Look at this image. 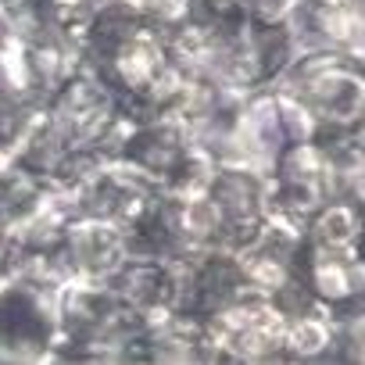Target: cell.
Returning a JSON list of instances; mask_svg holds the SVG:
<instances>
[{
    "label": "cell",
    "mask_w": 365,
    "mask_h": 365,
    "mask_svg": "<svg viewBox=\"0 0 365 365\" xmlns=\"http://www.w3.org/2000/svg\"><path fill=\"white\" fill-rule=\"evenodd\" d=\"M68 272L54 262L22 265L8 283H0V361L36 365L61 344L58 297Z\"/></svg>",
    "instance_id": "6da1fadb"
},
{
    "label": "cell",
    "mask_w": 365,
    "mask_h": 365,
    "mask_svg": "<svg viewBox=\"0 0 365 365\" xmlns=\"http://www.w3.org/2000/svg\"><path fill=\"white\" fill-rule=\"evenodd\" d=\"M272 90L301 104L315 129H351L365 111V65L351 54H297Z\"/></svg>",
    "instance_id": "7a4b0ae2"
},
{
    "label": "cell",
    "mask_w": 365,
    "mask_h": 365,
    "mask_svg": "<svg viewBox=\"0 0 365 365\" xmlns=\"http://www.w3.org/2000/svg\"><path fill=\"white\" fill-rule=\"evenodd\" d=\"M315 122L312 115L283 97L272 86L251 90L244 97V115H240V133H237V161H247L262 172L276 165L279 154H287L297 143H312Z\"/></svg>",
    "instance_id": "3957f363"
},
{
    "label": "cell",
    "mask_w": 365,
    "mask_h": 365,
    "mask_svg": "<svg viewBox=\"0 0 365 365\" xmlns=\"http://www.w3.org/2000/svg\"><path fill=\"white\" fill-rule=\"evenodd\" d=\"M143 319H136L122 297L108 283L72 279L58 297V329L65 347L108 354L118 340H125Z\"/></svg>",
    "instance_id": "277c9868"
},
{
    "label": "cell",
    "mask_w": 365,
    "mask_h": 365,
    "mask_svg": "<svg viewBox=\"0 0 365 365\" xmlns=\"http://www.w3.org/2000/svg\"><path fill=\"white\" fill-rule=\"evenodd\" d=\"M255 294L244 258L230 247H205L179 262V315L212 322L233 301Z\"/></svg>",
    "instance_id": "5b68a950"
},
{
    "label": "cell",
    "mask_w": 365,
    "mask_h": 365,
    "mask_svg": "<svg viewBox=\"0 0 365 365\" xmlns=\"http://www.w3.org/2000/svg\"><path fill=\"white\" fill-rule=\"evenodd\" d=\"M194 150L197 147H194L187 125L172 115H161V118H150V122L122 125L115 143H111V161L140 172L158 190H165L168 179L182 168V161Z\"/></svg>",
    "instance_id": "8992f818"
},
{
    "label": "cell",
    "mask_w": 365,
    "mask_h": 365,
    "mask_svg": "<svg viewBox=\"0 0 365 365\" xmlns=\"http://www.w3.org/2000/svg\"><path fill=\"white\" fill-rule=\"evenodd\" d=\"M208 329H212L219 361L287 358L283 354V319L262 294H247L233 301L208 322Z\"/></svg>",
    "instance_id": "52a82bcc"
},
{
    "label": "cell",
    "mask_w": 365,
    "mask_h": 365,
    "mask_svg": "<svg viewBox=\"0 0 365 365\" xmlns=\"http://www.w3.org/2000/svg\"><path fill=\"white\" fill-rule=\"evenodd\" d=\"M205 194L226 226L230 251H240L251 240V233L262 226V219L269 215V175L247 161L215 165Z\"/></svg>",
    "instance_id": "ba28073f"
},
{
    "label": "cell",
    "mask_w": 365,
    "mask_h": 365,
    "mask_svg": "<svg viewBox=\"0 0 365 365\" xmlns=\"http://www.w3.org/2000/svg\"><path fill=\"white\" fill-rule=\"evenodd\" d=\"M158 194L161 190L140 172L118 161H104L86 182H79L72 194H65V201L76 219H97V222H111L125 230Z\"/></svg>",
    "instance_id": "9c48e42d"
},
{
    "label": "cell",
    "mask_w": 365,
    "mask_h": 365,
    "mask_svg": "<svg viewBox=\"0 0 365 365\" xmlns=\"http://www.w3.org/2000/svg\"><path fill=\"white\" fill-rule=\"evenodd\" d=\"M269 175V215H279L304 230V222L326 205V165L315 143H297L276 158Z\"/></svg>",
    "instance_id": "30bf717a"
},
{
    "label": "cell",
    "mask_w": 365,
    "mask_h": 365,
    "mask_svg": "<svg viewBox=\"0 0 365 365\" xmlns=\"http://www.w3.org/2000/svg\"><path fill=\"white\" fill-rule=\"evenodd\" d=\"M125 262H129L125 230H118L111 222L72 215V222L65 230V244H61V269L68 272V279L108 283Z\"/></svg>",
    "instance_id": "8fae6325"
},
{
    "label": "cell",
    "mask_w": 365,
    "mask_h": 365,
    "mask_svg": "<svg viewBox=\"0 0 365 365\" xmlns=\"http://www.w3.org/2000/svg\"><path fill=\"white\" fill-rule=\"evenodd\" d=\"M129 258H154V262H187L194 255V244L182 222V201L172 194H158L129 226H125Z\"/></svg>",
    "instance_id": "7c38bea8"
},
{
    "label": "cell",
    "mask_w": 365,
    "mask_h": 365,
    "mask_svg": "<svg viewBox=\"0 0 365 365\" xmlns=\"http://www.w3.org/2000/svg\"><path fill=\"white\" fill-rule=\"evenodd\" d=\"M108 287L122 297V304L143 319H165L179 308V265L172 262H154V258H129Z\"/></svg>",
    "instance_id": "4fadbf2b"
},
{
    "label": "cell",
    "mask_w": 365,
    "mask_h": 365,
    "mask_svg": "<svg viewBox=\"0 0 365 365\" xmlns=\"http://www.w3.org/2000/svg\"><path fill=\"white\" fill-rule=\"evenodd\" d=\"M143 347L150 365H219L208 322L179 312L143 322Z\"/></svg>",
    "instance_id": "5bb4252c"
},
{
    "label": "cell",
    "mask_w": 365,
    "mask_h": 365,
    "mask_svg": "<svg viewBox=\"0 0 365 365\" xmlns=\"http://www.w3.org/2000/svg\"><path fill=\"white\" fill-rule=\"evenodd\" d=\"M301 276L312 290V297L326 312H344L365 301V258H326L308 255L301 265Z\"/></svg>",
    "instance_id": "9a60e30c"
},
{
    "label": "cell",
    "mask_w": 365,
    "mask_h": 365,
    "mask_svg": "<svg viewBox=\"0 0 365 365\" xmlns=\"http://www.w3.org/2000/svg\"><path fill=\"white\" fill-rule=\"evenodd\" d=\"M304 244L308 255L326 258H365V226L361 212L351 205H322L304 222Z\"/></svg>",
    "instance_id": "2e32d148"
},
{
    "label": "cell",
    "mask_w": 365,
    "mask_h": 365,
    "mask_svg": "<svg viewBox=\"0 0 365 365\" xmlns=\"http://www.w3.org/2000/svg\"><path fill=\"white\" fill-rule=\"evenodd\" d=\"M51 197H54L51 187L15 168L8 158H0V237H11L15 230H22Z\"/></svg>",
    "instance_id": "e0dca14e"
},
{
    "label": "cell",
    "mask_w": 365,
    "mask_h": 365,
    "mask_svg": "<svg viewBox=\"0 0 365 365\" xmlns=\"http://www.w3.org/2000/svg\"><path fill=\"white\" fill-rule=\"evenodd\" d=\"M283 354L297 365H326L333 354V312H312L283 322Z\"/></svg>",
    "instance_id": "ac0fdd59"
},
{
    "label": "cell",
    "mask_w": 365,
    "mask_h": 365,
    "mask_svg": "<svg viewBox=\"0 0 365 365\" xmlns=\"http://www.w3.org/2000/svg\"><path fill=\"white\" fill-rule=\"evenodd\" d=\"M326 365H365V304L333 312V354Z\"/></svg>",
    "instance_id": "d6986e66"
},
{
    "label": "cell",
    "mask_w": 365,
    "mask_h": 365,
    "mask_svg": "<svg viewBox=\"0 0 365 365\" xmlns=\"http://www.w3.org/2000/svg\"><path fill=\"white\" fill-rule=\"evenodd\" d=\"M237 8L244 11L247 22L276 26V22H287L290 19V11L297 8V0H237Z\"/></svg>",
    "instance_id": "ffe728a7"
},
{
    "label": "cell",
    "mask_w": 365,
    "mask_h": 365,
    "mask_svg": "<svg viewBox=\"0 0 365 365\" xmlns=\"http://www.w3.org/2000/svg\"><path fill=\"white\" fill-rule=\"evenodd\" d=\"M129 4L154 26H172L187 11V0H129Z\"/></svg>",
    "instance_id": "44dd1931"
},
{
    "label": "cell",
    "mask_w": 365,
    "mask_h": 365,
    "mask_svg": "<svg viewBox=\"0 0 365 365\" xmlns=\"http://www.w3.org/2000/svg\"><path fill=\"white\" fill-rule=\"evenodd\" d=\"M36 365H108L104 354H93V351H79V347H65L58 344L47 358H40Z\"/></svg>",
    "instance_id": "7402d4cb"
},
{
    "label": "cell",
    "mask_w": 365,
    "mask_h": 365,
    "mask_svg": "<svg viewBox=\"0 0 365 365\" xmlns=\"http://www.w3.org/2000/svg\"><path fill=\"white\" fill-rule=\"evenodd\" d=\"M101 4H108V0H58V8H61V15H65V22L76 29V22L83 19V15H90L93 8H101Z\"/></svg>",
    "instance_id": "603a6c76"
},
{
    "label": "cell",
    "mask_w": 365,
    "mask_h": 365,
    "mask_svg": "<svg viewBox=\"0 0 365 365\" xmlns=\"http://www.w3.org/2000/svg\"><path fill=\"white\" fill-rule=\"evenodd\" d=\"M15 272H19V255H15V244H11V237H0V283H8Z\"/></svg>",
    "instance_id": "cb8c5ba5"
},
{
    "label": "cell",
    "mask_w": 365,
    "mask_h": 365,
    "mask_svg": "<svg viewBox=\"0 0 365 365\" xmlns=\"http://www.w3.org/2000/svg\"><path fill=\"white\" fill-rule=\"evenodd\" d=\"M354 58L365 65V0H354Z\"/></svg>",
    "instance_id": "d4e9b609"
},
{
    "label": "cell",
    "mask_w": 365,
    "mask_h": 365,
    "mask_svg": "<svg viewBox=\"0 0 365 365\" xmlns=\"http://www.w3.org/2000/svg\"><path fill=\"white\" fill-rule=\"evenodd\" d=\"M361 304H365V301H361Z\"/></svg>",
    "instance_id": "484cf974"
}]
</instances>
